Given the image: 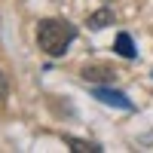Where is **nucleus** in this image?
<instances>
[{
	"label": "nucleus",
	"mask_w": 153,
	"mask_h": 153,
	"mask_svg": "<svg viewBox=\"0 0 153 153\" xmlns=\"http://www.w3.org/2000/svg\"><path fill=\"white\" fill-rule=\"evenodd\" d=\"M74 37H76L74 25L65 22V19H43L40 28H37V43H40V49L46 55H52V58L68 52V46H71Z\"/></svg>",
	"instance_id": "1"
},
{
	"label": "nucleus",
	"mask_w": 153,
	"mask_h": 153,
	"mask_svg": "<svg viewBox=\"0 0 153 153\" xmlns=\"http://www.w3.org/2000/svg\"><path fill=\"white\" fill-rule=\"evenodd\" d=\"M95 98L104 101V104H110V107H123V110L132 107V101L126 98L123 92H113V89H104V86H95Z\"/></svg>",
	"instance_id": "2"
},
{
	"label": "nucleus",
	"mask_w": 153,
	"mask_h": 153,
	"mask_svg": "<svg viewBox=\"0 0 153 153\" xmlns=\"http://www.w3.org/2000/svg\"><path fill=\"white\" fill-rule=\"evenodd\" d=\"M110 22H113V12H110V9H98L95 16H89V28H92V31L98 28V31H101V28H107Z\"/></svg>",
	"instance_id": "3"
},
{
	"label": "nucleus",
	"mask_w": 153,
	"mask_h": 153,
	"mask_svg": "<svg viewBox=\"0 0 153 153\" xmlns=\"http://www.w3.org/2000/svg\"><path fill=\"white\" fill-rule=\"evenodd\" d=\"M117 52H120L123 58H135V43H132L129 34H120V37H117Z\"/></svg>",
	"instance_id": "4"
},
{
	"label": "nucleus",
	"mask_w": 153,
	"mask_h": 153,
	"mask_svg": "<svg viewBox=\"0 0 153 153\" xmlns=\"http://www.w3.org/2000/svg\"><path fill=\"white\" fill-rule=\"evenodd\" d=\"M68 144H71V150H76V153H98V150H101L98 144H92V141H76V138H68Z\"/></svg>",
	"instance_id": "5"
},
{
	"label": "nucleus",
	"mask_w": 153,
	"mask_h": 153,
	"mask_svg": "<svg viewBox=\"0 0 153 153\" xmlns=\"http://www.w3.org/2000/svg\"><path fill=\"white\" fill-rule=\"evenodd\" d=\"M83 76H86V80H104V76H110L104 68H101V71H95V68H86L83 71Z\"/></svg>",
	"instance_id": "6"
},
{
	"label": "nucleus",
	"mask_w": 153,
	"mask_h": 153,
	"mask_svg": "<svg viewBox=\"0 0 153 153\" xmlns=\"http://www.w3.org/2000/svg\"><path fill=\"white\" fill-rule=\"evenodd\" d=\"M6 92H9V86H6V76L0 74V98H6Z\"/></svg>",
	"instance_id": "7"
}]
</instances>
